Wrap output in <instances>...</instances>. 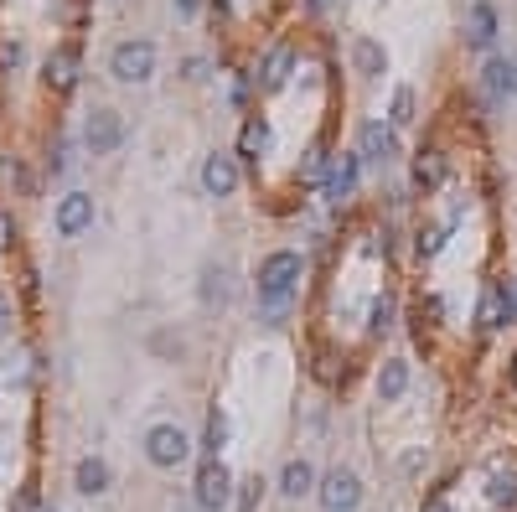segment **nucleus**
I'll use <instances>...</instances> for the list:
<instances>
[{"label":"nucleus","instance_id":"1","mask_svg":"<svg viewBox=\"0 0 517 512\" xmlns=\"http://www.w3.org/2000/svg\"><path fill=\"white\" fill-rule=\"evenodd\" d=\"M295 280H300V254H290V249L269 254V259L259 264V300H269V306H285L290 290H295Z\"/></svg>","mask_w":517,"mask_h":512},{"label":"nucleus","instance_id":"2","mask_svg":"<svg viewBox=\"0 0 517 512\" xmlns=\"http://www.w3.org/2000/svg\"><path fill=\"white\" fill-rule=\"evenodd\" d=\"M109 73L119 83H145L150 73H156V47L150 42H119L109 52Z\"/></svg>","mask_w":517,"mask_h":512},{"label":"nucleus","instance_id":"3","mask_svg":"<svg viewBox=\"0 0 517 512\" xmlns=\"http://www.w3.org/2000/svg\"><path fill=\"white\" fill-rule=\"evenodd\" d=\"M145 456H150V466H161V471H171V466H181L192 456V440H187V430L181 425H156L145 435Z\"/></svg>","mask_w":517,"mask_h":512},{"label":"nucleus","instance_id":"4","mask_svg":"<svg viewBox=\"0 0 517 512\" xmlns=\"http://www.w3.org/2000/svg\"><path fill=\"white\" fill-rule=\"evenodd\" d=\"M228 497H233V476H228V466H223L218 456H207L202 471H197V507H202V512H218Z\"/></svg>","mask_w":517,"mask_h":512},{"label":"nucleus","instance_id":"5","mask_svg":"<svg viewBox=\"0 0 517 512\" xmlns=\"http://www.w3.org/2000/svg\"><path fill=\"white\" fill-rule=\"evenodd\" d=\"M321 507L326 512H357L362 507V481H357V471H347V466H337L326 481H321Z\"/></svg>","mask_w":517,"mask_h":512},{"label":"nucleus","instance_id":"6","mask_svg":"<svg viewBox=\"0 0 517 512\" xmlns=\"http://www.w3.org/2000/svg\"><path fill=\"white\" fill-rule=\"evenodd\" d=\"M119 140H125V119H119L114 109H94L83 125V145L94 150V156H109V150H119Z\"/></svg>","mask_w":517,"mask_h":512},{"label":"nucleus","instance_id":"7","mask_svg":"<svg viewBox=\"0 0 517 512\" xmlns=\"http://www.w3.org/2000/svg\"><path fill=\"white\" fill-rule=\"evenodd\" d=\"M512 316H517V295H512V280H497V285H486V295H481V311H476L481 331H502Z\"/></svg>","mask_w":517,"mask_h":512},{"label":"nucleus","instance_id":"8","mask_svg":"<svg viewBox=\"0 0 517 512\" xmlns=\"http://www.w3.org/2000/svg\"><path fill=\"white\" fill-rule=\"evenodd\" d=\"M393 156H399V140H393V125H383V119L362 125V135H357V161H378V166H388Z\"/></svg>","mask_w":517,"mask_h":512},{"label":"nucleus","instance_id":"9","mask_svg":"<svg viewBox=\"0 0 517 512\" xmlns=\"http://www.w3.org/2000/svg\"><path fill=\"white\" fill-rule=\"evenodd\" d=\"M83 228H94V197H88V192H68L63 202H57V233L78 238Z\"/></svg>","mask_w":517,"mask_h":512},{"label":"nucleus","instance_id":"10","mask_svg":"<svg viewBox=\"0 0 517 512\" xmlns=\"http://www.w3.org/2000/svg\"><path fill=\"white\" fill-rule=\"evenodd\" d=\"M238 187V161L233 156H207L202 161V192L207 197H233Z\"/></svg>","mask_w":517,"mask_h":512},{"label":"nucleus","instance_id":"11","mask_svg":"<svg viewBox=\"0 0 517 512\" xmlns=\"http://www.w3.org/2000/svg\"><path fill=\"white\" fill-rule=\"evenodd\" d=\"M357 156H337V161H331L326 166V182H321V192L331 197V202H347L352 192H357Z\"/></svg>","mask_w":517,"mask_h":512},{"label":"nucleus","instance_id":"12","mask_svg":"<svg viewBox=\"0 0 517 512\" xmlns=\"http://www.w3.org/2000/svg\"><path fill=\"white\" fill-rule=\"evenodd\" d=\"M78 68H83L78 47H57V52L47 57V88H57V94H68V88L78 83Z\"/></svg>","mask_w":517,"mask_h":512},{"label":"nucleus","instance_id":"13","mask_svg":"<svg viewBox=\"0 0 517 512\" xmlns=\"http://www.w3.org/2000/svg\"><path fill=\"white\" fill-rule=\"evenodd\" d=\"M290 68H295V47L290 42H280V47H269V57H264V88L269 94H280V88L290 83Z\"/></svg>","mask_w":517,"mask_h":512},{"label":"nucleus","instance_id":"14","mask_svg":"<svg viewBox=\"0 0 517 512\" xmlns=\"http://www.w3.org/2000/svg\"><path fill=\"white\" fill-rule=\"evenodd\" d=\"M466 42H471V47H481V52L497 42V6L476 0V6H471V21H466Z\"/></svg>","mask_w":517,"mask_h":512},{"label":"nucleus","instance_id":"15","mask_svg":"<svg viewBox=\"0 0 517 512\" xmlns=\"http://www.w3.org/2000/svg\"><path fill=\"white\" fill-rule=\"evenodd\" d=\"M486 497H492L497 507L517 502V466H507V461H492V471H486Z\"/></svg>","mask_w":517,"mask_h":512},{"label":"nucleus","instance_id":"16","mask_svg":"<svg viewBox=\"0 0 517 512\" xmlns=\"http://www.w3.org/2000/svg\"><path fill=\"white\" fill-rule=\"evenodd\" d=\"M73 481H78V492H83V497H99V492H109V461H99V456H83V461H78V471H73Z\"/></svg>","mask_w":517,"mask_h":512},{"label":"nucleus","instance_id":"17","mask_svg":"<svg viewBox=\"0 0 517 512\" xmlns=\"http://www.w3.org/2000/svg\"><path fill=\"white\" fill-rule=\"evenodd\" d=\"M404 388H409V363L404 357H388V363L378 368V399H404Z\"/></svg>","mask_w":517,"mask_h":512},{"label":"nucleus","instance_id":"18","mask_svg":"<svg viewBox=\"0 0 517 512\" xmlns=\"http://www.w3.org/2000/svg\"><path fill=\"white\" fill-rule=\"evenodd\" d=\"M269 140H275V135H269V125H264L259 114H254V119H243V130H238V156L259 161L264 150H269Z\"/></svg>","mask_w":517,"mask_h":512},{"label":"nucleus","instance_id":"19","mask_svg":"<svg viewBox=\"0 0 517 512\" xmlns=\"http://www.w3.org/2000/svg\"><path fill=\"white\" fill-rule=\"evenodd\" d=\"M445 182V156L440 150H419V161H414V187L419 192H435Z\"/></svg>","mask_w":517,"mask_h":512},{"label":"nucleus","instance_id":"20","mask_svg":"<svg viewBox=\"0 0 517 512\" xmlns=\"http://www.w3.org/2000/svg\"><path fill=\"white\" fill-rule=\"evenodd\" d=\"M481 83H486L492 99H507L512 94V57H492V63L481 68Z\"/></svg>","mask_w":517,"mask_h":512},{"label":"nucleus","instance_id":"21","mask_svg":"<svg viewBox=\"0 0 517 512\" xmlns=\"http://www.w3.org/2000/svg\"><path fill=\"white\" fill-rule=\"evenodd\" d=\"M311 487H316L311 461H290V466H285V476H280V492H285V497H306Z\"/></svg>","mask_w":517,"mask_h":512},{"label":"nucleus","instance_id":"22","mask_svg":"<svg viewBox=\"0 0 517 512\" xmlns=\"http://www.w3.org/2000/svg\"><path fill=\"white\" fill-rule=\"evenodd\" d=\"M228 445V414H207V456H218V450Z\"/></svg>","mask_w":517,"mask_h":512},{"label":"nucleus","instance_id":"23","mask_svg":"<svg viewBox=\"0 0 517 512\" xmlns=\"http://www.w3.org/2000/svg\"><path fill=\"white\" fill-rule=\"evenodd\" d=\"M300 182H326V150L321 145L306 150V161H300Z\"/></svg>","mask_w":517,"mask_h":512},{"label":"nucleus","instance_id":"24","mask_svg":"<svg viewBox=\"0 0 517 512\" xmlns=\"http://www.w3.org/2000/svg\"><path fill=\"white\" fill-rule=\"evenodd\" d=\"M357 68H362V73H383V68H388L383 47H378V42H357Z\"/></svg>","mask_w":517,"mask_h":512},{"label":"nucleus","instance_id":"25","mask_svg":"<svg viewBox=\"0 0 517 512\" xmlns=\"http://www.w3.org/2000/svg\"><path fill=\"white\" fill-rule=\"evenodd\" d=\"M393 125H409V119H414V88H399V94H393Z\"/></svg>","mask_w":517,"mask_h":512},{"label":"nucleus","instance_id":"26","mask_svg":"<svg viewBox=\"0 0 517 512\" xmlns=\"http://www.w3.org/2000/svg\"><path fill=\"white\" fill-rule=\"evenodd\" d=\"M445 249V228H424L419 233V259H435Z\"/></svg>","mask_w":517,"mask_h":512},{"label":"nucleus","instance_id":"27","mask_svg":"<svg viewBox=\"0 0 517 512\" xmlns=\"http://www.w3.org/2000/svg\"><path fill=\"white\" fill-rule=\"evenodd\" d=\"M259 497H264V481L254 476V481H243V492H238V512H254L259 507Z\"/></svg>","mask_w":517,"mask_h":512},{"label":"nucleus","instance_id":"28","mask_svg":"<svg viewBox=\"0 0 517 512\" xmlns=\"http://www.w3.org/2000/svg\"><path fill=\"white\" fill-rule=\"evenodd\" d=\"M11 512H47V507H42V492H37V487H21L16 502H11Z\"/></svg>","mask_w":517,"mask_h":512},{"label":"nucleus","instance_id":"29","mask_svg":"<svg viewBox=\"0 0 517 512\" xmlns=\"http://www.w3.org/2000/svg\"><path fill=\"white\" fill-rule=\"evenodd\" d=\"M388 321H393V300H388V295H378V300H373V311H368V326H373V331H383Z\"/></svg>","mask_w":517,"mask_h":512},{"label":"nucleus","instance_id":"30","mask_svg":"<svg viewBox=\"0 0 517 512\" xmlns=\"http://www.w3.org/2000/svg\"><path fill=\"white\" fill-rule=\"evenodd\" d=\"M223 269H207V285H202V300H223Z\"/></svg>","mask_w":517,"mask_h":512},{"label":"nucleus","instance_id":"31","mask_svg":"<svg viewBox=\"0 0 517 512\" xmlns=\"http://www.w3.org/2000/svg\"><path fill=\"white\" fill-rule=\"evenodd\" d=\"M11 238H16V223H11V213H6V207H0V254L11 249Z\"/></svg>","mask_w":517,"mask_h":512},{"label":"nucleus","instance_id":"32","mask_svg":"<svg viewBox=\"0 0 517 512\" xmlns=\"http://www.w3.org/2000/svg\"><path fill=\"white\" fill-rule=\"evenodd\" d=\"M424 512H455V507H450L445 497H435V502H424Z\"/></svg>","mask_w":517,"mask_h":512},{"label":"nucleus","instance_id":"33","mask_svg":"<svg viewBox=\"0 0 517 512\" xmlns=\"http://www.w3.org/2000/svg\"><path fill=\"white\" fill-rule=\"evenodd\" d=\"M6 321H11V306H6V295H0V331H6Z\"/></svg>","mask_w":517,"mask_h":512},{"label":"nucleus","instance_id":"34","mask_svg":"<svg viewBox=\"0 0 517 512\" xmlns=\"http://www.w3.org/2000/svg\"><path fill=\"white\" fill-rule=\"evenodd\" d=\"M176 6H181V16H192V11H197V0H176Z\"/></svg>","mask_w":517,"mask_h":512},{"label":"nucleus","instance_id":"35","mask_svg":"<svg viewBox=\"0 0 517 512\" xmlns=\"http://www.w3.org/2000/svg\"><path fill=\"white\" fill-rule=\"evenodd\" d=\"M512 94H517V57H512Z\"/></svg>","mask_w":517,"mask_h":512},{"label":"nucleus","instance_id":"36","mask_svg":"<svg viewBox=\"0 0 517 512\" xmlns=\"http://www.w3.org/2000/svg\"><path fill=\"white\" fill-rule=\"evenodd\" d=\"M512 388H517V357H512Z\"/></svg>","mask_w":517,"mask_h":512},{"label":"nucleus","instance_id":"37","mask_svg":"<svg viewBox=\"0 0 517 512\" xmlns=\"http://www.w3.org/2000/svg\"><path fill=\"white\" fill-rule=\"evenodd\" d=\"M512 295H517V280H512Z\"/></svg>","mask_w":517,"mask_h":512}]
</instances>
